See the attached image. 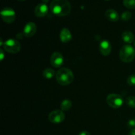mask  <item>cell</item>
<instances>
[{
  "mask_svg": "<svg viewBox=\"0 0 135 135\" xmlns=\"http://www.w3.org/2000/svg\"><path fill=\"white\" fill-rule=\"evenodd\" d=\"M50 8L55 15L65 17L71 12V5L68 0H53Z\"/></svg>",
  "mask_w": 135,
  "mask_h": 135,
  "instance_id": "obj_1",
  "label": "cell"
},
{
  "mask_svg": "<svg viewBox=\"0 0 135 135\" xmlns=\"http://www.w3.org/2000/svg\"><path fill=\"white\" fill-rule=\"evenodd\" d=\"M56 80L60 85H69L73 81L74 75L69 69L61 68L56 73Z\"/></svg>",
  "mask_w": 135,
  "mask_h": 135,
  "instance_id": "obj_2",
  "label": "cell"
},
{
  "mask_svg": "<svg viewBox=\"0 0 135 135\" xmlns=\"http://www.w3.org/2000/svg\"><path fill=\"white\" fill-rule=\"evenodd\" d=\"M135 57V50L130 45H125L121 47L119 52V58L124 63H131Z\"/></svg>",
  "mask_w": 135,
  "mask_h": 135,
  "instance_id": "obj_3",
  "label": "cell"
},
{
  "mask_svg": "<svg viewBox=\"0 0 135 135\" xmlns=\"http://www.w3.org/2000/svg\"><path fill=\"white\" fill-rule=\"evenodd\" d=\"M3 47L5 51L11 54H17L21 50V44L14 39H9L3 44Z\"/></svg>",
  "mask_w": 135,
  "mask_h": 135,
  "instance_id": "obj_4",
  "label": "cell"
},
{
  "mask_svg": "<svg viewBox=\"0 0 135 135\" xmlns=\"http://www.w3.org/2000/svg\"><path fill=\"white\" fill-rule=\"evenodd\" d=\"M106 102L113 108H119L123 104V98L118 94H110L107 96Z\"/></svg>",
  "mask_w": 135,
  "mask_h": 135,
  "instance_id": "obj_5",
  "label": "cell"
},
{
  "mask_svg": "<svg viewBox=\"0 0 135 135\" xmlns=\"http://www.w3.org/2000/svg\"><path fill=\"white\" fill-rule=\"evenodd\" d=\"M1 17L3 21L8 24L12 23L16 18V13L11 7H5L1 11Z\"/></svg>",
  "mask_w": 135,
  "mask_h": 135,
  "instance_id": "obj_6",
  "label": "cell"
},
{
  "mask_svg": "<svg viewBox=\"0 0 135 135\" xmlns=\"http://www.w3.org/2000/svg\"><path fill=\"white\" fill-rule=\"evenodd\" d=\"M48 119L53 123H60L65 120V114L61 110L53 111L49 114Z\"/></svg>",
  "mask_w": 135,
  "mask_h": 135,
  "instance_id": "obj_7",
  "label": "cell"
},
{
  "mask_svg": "<svg viewBox=\"0 0 135 135\" xmlns=\"http://www.w3.org/2000/svg\"><path fill=\"white\" fill-rule=\"evenodd\" d=\"M63 62H64V59L61 53L55 51L51 55V58H50V63L54 67H55V68L61 67L63 65Z\"/></svg>",
  "mask_w": 135,
  "mask_h": 135,
  "instance_id": "obj_8",
  "label": "cell"
},
{
  "mask_svg": "<svg viewBox=\"0 0 135 135\" xmlns=\"http://www.w3.org/2000/svg\"><path fill=\"white\" fill-rule=\"evenodd\" d=\"M37 30V26L34 22H28L26 25H25V28H24L23 33L24 35L28 38H30V37L33 36L34 34H35Z\"/></svg>",
  "mask_w": 135,
  "mask_h": 135,
  "instance_id": "obj_9",
  "label": "cell"
},
{
  "mask_svg": "<svg viewBox=\"0 0 135 135\" xmlns=\"http://www.w3.org/2000/svg\"><path fill=\"white\" fill-rule=\"evenodd\" d=\"M48 13V7L46 3H40L34 9L35 15L38 17H44Z\"/></svg>",
  "mask_w": 135,
  "mask_h": 135,
  "instance_id": "obj_10",
  "label": "cell"
},
{
  "mask_svg": "<svg viewBox=\"0 0 135 135\" xmlns=\"http://www.w3.org/2000/svg\"><path fill=\"white\" fill-rule=\"evenodd\" d=\"M99 50L103 55H108L112 51V45L108 40L102 41L99 45Z\"/></svg>",
  "mask_w": 135,
  "mask_h": 135,
  "instance_id": "obj_11",
  "label": "cell"
},
{
  "mask_svg": "<svg viewBox=\"0 0 135 135\" xmlns=\"http://www.w3.org/2000/svg\"><path fill=\"white\" fill-rule=\"evenodd\" d=\"M105 16L107 19L112 22H117L119 18L118 13L114 9H108L105 11Z\"/></svg>",
  "mask_w": 135,
  "mask_h": 135,
  "instance_id": "obj_12",
  "label": "cell"
},
{
  "mask_svg": "<svg viewBox=\"0 0 135 135\" xmlns=\"http://www.w3.org/2000/svg\"><path fill=\"white\" fill-rule=\"evenodd\" d=\"M60 39L63 43H67V42H70L72 39V34H71V32L69 29L63 28L60 32Z\"/></svg>",
  "mask_w": 135,
  "mask_h": 135,
  "instance_id": "obj_13",
  "label": "cell"
},
{
  "mask_svg": "<svg viewBox=\"0 0 135 135\" xmlns=\"http://www.w3.org/2000/svg\"><path fill=\"white\" fill-rule=\"evenodd\" d=\"M122 39L125 43L127 44H131L134 42V36L133 33L129 30H125L123 32L122 36Z\"/></svg>",
  "mask_w": 135,
  "mask_h": 135,
  "instance_id": "obj_14",
  "label": "cell"
},
{
  "mask_svg": "<svg viewBox=\"0 0 135 135\" xmlns=\"http://www.w3.org/2000/svg\"><path fill=\"white\" fill-rule=\"evenodd\" d=\"M42 75L46 79H51V78L54 77L55 75V71L53 69L50 68H46L42 72Z\"/></svg>",
  "mask_w": 135,
  "mask_h": 135,
  "instance_id": "obj_15",
  "label": "cell"
},
{
  "mask_svg": "<svg viewBox=\"0 0 135 135\" xmlns=\"http://www.w3.org/2000/svg\"><path fill=\"white\" fill-rule=\"evenodd\" d=\"M71 106H72V102H71V100H68V99H65L64 100H63L61 104L60 108L61 111H69L71 109Z\"/></svg>",
  "mask_w": 135,
  "mask_h": 135,
  "instance_id": "obj_16",
  "label": "cell"
},
{
  "mask_svg": "<svg viewBox=\"0 0 135 135\" xmlns=\"http://www.w3.org/2000/svg\"><path fill=\"white\" fill-rule=\"evenodd\" d=\"M123 4L127 9H135V0H123Z\"/></svg>",
  "mask_w": 135,
  "mask_h": 135,
  "instance_id": "obj_17",
  "label": "cell"
},
{
  "mask_svg": "<svg viewBox=\"0 0 135 135\" xmlns=\"http://www.w3.org/2000/svg\"><path fill=\"white\" fill-rule=\"evenodd\" d=\"M126 104L128 106L132 108H135V96H129L125 100Z\"/></svg>",
  "mask_w": 135,
  "mask_h": 135,
  "instance_id": "obj_18",
  "label": "cell"
},
{
  "mask_svg": "<svg viewBox=\"0 0 135 135\" xmlns=\"http://www.w3.org/2000/svg\"><path fill=\"white\" fill-rule=\"evenodd\" d=\"M132 17V14L129 11H125L122 13L121 16V18L123 21H128Z\"/></svg>",
  "mask_w": 135,
  "mask_h": 135,
  "instance_id": "obj_19",
  "label": "cell"
},
{
  "mask_svg": "<svg viewBox=\"0 0 135 135\" xmlns=\"http://www.w3.org/2000/svg\"><path fill=\"white\" fill-rule=\"evenodd\" d=\"M127 83L129 86H135V74L131 75L128 77Z\"/></svg>",
  "mask_w": 135,
  "mask_h": 135,
  "instance_id": "obj_20",
  "label": "cell"
},
{
  "mask_svg": "<svg viewBox=\"0 0 135 135\" xmlns=\"http://www.w3.org/2000/svg\"><path fill=\"white\" fill-rule=\"evenodd\" d=\"M127 125L129 128H134L135 127V119H133L128 121Z\"/></svg>",
  "mask_w": 135,
  "mask_h": 135,
  "instance_id": "obj_21",
  "label": "cell"
},
{
  "mask_svg": "<svg viewBox=\"0 0 135 135\" xmlns=\"http://www.w3.org/2000/svg\"><path fill=\"white\" fill-rule=\"evenodd\" d=\"M79 135H90V134L88 131H84L80 132V133H79Z\"/></svg>",
  "mask_w": 135,
  "mask_h": 135,
  "instance_id": "obj_22",
  "label": "cell"
},
{
  "mask_svg": "<svg viewBox=\"0 0 135 135\" xmlns=\"http://www.w3.org/2000/svg\"><path fill=\"white\" fill-rule=\"evenodd\" d=\"M0 51H1V52H0L1 53V60L2 61L4 58V52H3V50L2 49L0 50Z\"/></svg>",
  "mask_w": 135,
  "mask_h": 135,
  "instance_id": "obj_23",
  "label": "cell"
},
{
  "mask_svg": "<svg viewBox=\"0 0 135 135\" xmlns=\"http://www.w3.org/2000/svg\"><path fill=\"white\" fill-rule=\"evenodd\" d=\"M129 135H135V129H132L130 131V133H129Z\"/></svg>",
  "mask_w": 135,
  "mask_h": 135,
  "instance_id": "obj_24",
  "label": "cell"
},
{
  "mask_svg": "<svg viewBox=\"0 0 135 135\" xmlns=\"http://www.w3.org/2000/svg\"><path fill=\"white\" fill-rule=\"evenodd\" d=\"M42 1H43V2H44V3H46H46L48 2L49 0H42Z\"/></svg>",
  "mask_w": 135,
  "mask_h": 135,
  "instance_id": "obj_25",
  "label": "cell"
},
{
  "mask_svg": "<svg viewBox=\"0 0 135 135\" xmlns=\"http://www.w3.org/2000/svg\"><path fill=\"white\" fill-rule=\"evenodd\" d=\"M18 1H25V0H18Z\"/></svg>",
  "mask_w": 135,
  "mask_h": 135,
  "instance_id": "obj_26",
  "label": "cell"
},
{
  "mask_svg": "<svg viewBox=\"0 0 135 135\" xmlns=\"http://www.w3.org/2000/svg\"><path fill=\"white\" fill-rule=\"evenodd\" d=\"M134 47H135V42H134Z\"/></svg>",
  "mask_w": 135,
  "mask_h": 135,
  "instance_id": "obj_27",
  "label": "cell"
},
{
  "mask_svg": "<svg viewBox=\"0 0 135 135\" xmlns=\"http://www.w3.org/2000/svg\"><path fill=\"white\" fill-rule=\"evenodd\" d=\"M105 1H109V0H105Z\"/></svg>",
  "mask_w": 135,
  "mask_h": 135,
  "instance_id": "obj_28",
  "label": "cell"
}]
</instances>
